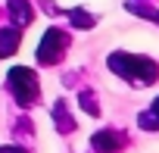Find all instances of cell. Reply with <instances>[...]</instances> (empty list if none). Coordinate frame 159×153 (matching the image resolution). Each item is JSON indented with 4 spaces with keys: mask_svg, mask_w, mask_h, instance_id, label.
Listing matches in <instances>:
<instances>
[{
    "mask_svg": "<svg viewBox=\"0 0 159 153\" xmlns=\"http://www.w3.org/2000/svg\"><path fill=\"white\" fill-rule=\"evenodd\" d=\"M109 69L116 75H122L125 81H131L134 88H147L159 78V66L147 56H134V53H112L109 56Z\"/></svg>",
    "mask_w": 159,
    "mask_h": 153,
    "instance_id": "obj_1",
    "label": "cell"
},
{
    "mask_svg": "<svg viewBox=\"0 0 159 153\" xmlns=\"http://www.w3.org/2000/svg\"><path fill=\"white\" fill-rule=\"evenodd\" d=\"M10 91H13V97L22 103V106H28V103H34L38 100V78H34V72L31 69H25V66H16V69H10Z\"/></svg>",
    "mask_w": 159,
    "mask_h": 153,
    "instance_id": "obj_2",
    "label": "cell"
},
{
    "mask_svg": "<svg viewBox=\"0 0 159 153\" xmlns=\"http://www.w3.org/2000/svg\"><path fill=\"white\" fill-rule=\"evenodd\" d=\"M66 47H69V35L59 31V28H47L44 38H41V47H38V59H41L44 66H53V63L62 59Z\"/></svg>",
    "mask_w": 159,
    "mask_h": 153,
    "instance_id": "obj_3",
    "label": "cell"
},
{
    "mask_svg": "<svg viewBox=\"0 0 159 153\" xmlns=\"http://www.w3.org/2000/svg\"><path fill=\"white\" fill-rule=\"evenodd\" d=\"M122 134H116V131H100V134H94V147L100 150V153H116V150H122Z\"/></svg>",
    "mask_w": 159,
    "mask_h": 153,
    "instance_id": "obj_4",
    "label": "cell"
},
{
    "mask_svg": "<svg viewBox=\"0 0 159 153\" xmlns=\"http://www.w3.org/2000/svg\"><path fill=\"white\" fill-rule=\"evenodd\" d=\"M10 16L16 19V25H28L34 19V10L28 7V0H10Z\"/></svg>",
    "mask_w": 159,
    "mask_h": 153,
    "instance_id": "obj_5",
    "label": "cell"
},
{
    "mask_svg": "<svg viewBox=\"0 0 159 153\" xmlns=\"http://www.w3.org/2000/svg\"><path fill=\"white\" fill-rule=\"evenodd\" d=\"M19 50V28H0V56Z\"/></svg>",
    "mask_w": 159,
    "mask_h": 153,
    "instance_id": "obj_6",
    "label": "cell"
},
{
    "mask_svg": "<svg viewBox=\"0 0 159 153\" xmlns=\"http://www.w3.org/2000/svg\"><path fill=\"white\" fill-rule=\"evenodd\" d=\"M69 16H72L75 28H94V16H91V13H84V10H72Z\"/></svg>",
    "mask_w": 159,
    "mask_h": 153,
    "instance_id": "obj_7",
    "label": "cell"
},
{
    "mask_svg": "<svg viewBox=\"0 0 159 153\" xmlns=\"http://www.w3.org/2000/svg\"><path fill=\"white\" fill-rule=\"evenodd\" d=\"M78 100H81V106H84L91 116H97V113H100V109H97V103H94V94H91V91H81V97H78Z\"/></svg>",
    "mask_w": 159,
    "mask_h": 153,
    "instance_id": "obj_8",
    "label": "cell"
},
{
    "mask_svg": "<svg viewBox=\"0 0 159 153\" xmlns=\"http://www.w3.org/2000/svg\"><path fill=\"white\" fill-rule=\"evenodd\" d=\"M0 153H25V150H16V147H0Z\"/></svg>",
    "mask_w": 159,
    "mask_h": 153,
    "instance_id": "obj_9",
    "label": "cell"
},
{
    "mask_svg": "<svg viewBox=\"0 0 159 153\" xmlns=\"http://www.w3.org/2000/svg\"><path fill=\"white\" fill-rule=\"evenodd\" d=\"M153 116H156V122H159V100L153 103Z\"/></svg>",
    "mask_w": 159,
    "mask_h": 153,
    "instance_id": "obj_10",
    "label": "cell"
}]
</instances>
